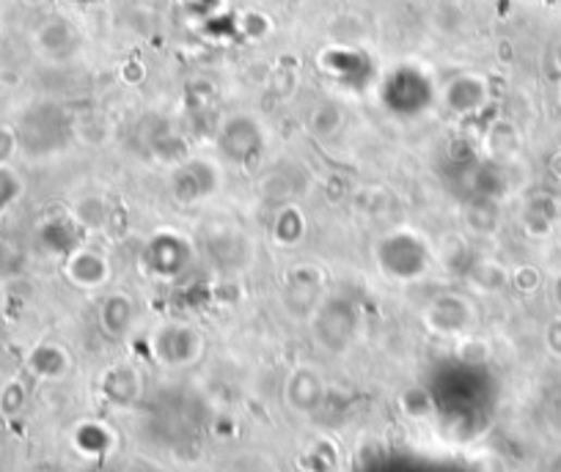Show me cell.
<instances>
[{
  "label": "cell",
  "mask_w": 561,
  "mask_h": 472,
  "mask_svg": "<svg viewBox=\"0 0 561 472\" xmlns=\"http://www.w3.org/2000/svg\"><path fill=\"white\" fill-rule=\"evenodd\" d=\"M28 369L31 374L39 376V380H59V376L66 371L64 351H61L59 346H50V344L36 346V349L31 351Z\"/></svg>",
  "instance_id": "obj_1"
},
{
  "label": "cell",
  "mask_w": 561,
  "mask_h": 472,
  "mask_svg": "<svg viewBox=\"0 0 561 472\" xmlns=\"http://www.w3.org/2000/svg\"><path fill=\"white\" fill-rule=\"evenodd\" d=\"M290 398H292V403H295L297 409H312V407H317V401H319V385H317V380H314V376L308 374V371H303V374H297L295 380H292Z\"/></svg>",
  "instance_id": "obj_2"
},
{
  "label": "cell",
  "mask_w": 561,
  "mask_h": 472,
  "mask_svg": "<svg viewBox=\"0 0 561 472\" xmlns=\"http://www.w3.org/2000/svg\"><path fill=\"white\" fill-rule=\"evenodd\" d=\"M7 129L9 127H0V165H3V162L12 157V149H14V140H12V135L7 133Z\"/></svg>",
  "instance_id": "obj_3"
},
{
  "label": "cell",
  "mask_w": 561,
  "mask_h": 472,
  "mask_svg": "<svg viewBox=\"0 0 561 472\" xmlns=\"http://www.w3.org/2000/svg\"><path fill=\"white\" fill-rule=\"evenodd\" d=\"M0 313H3V294H0Z\"/></svg>",
  "instance_id": "obj_4"
}]
</instances>
